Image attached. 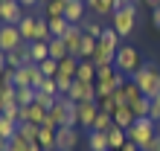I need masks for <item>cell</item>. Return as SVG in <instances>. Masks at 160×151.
Returning a JSON list of instances; mask_svg holds the SVG:
<instances>
[{"label":"cell","instance_id":"cell-1","mask_svg":"<svg viewBox=\"0 0 160 151\" xmlns=\"http://www.w3.org/2000/svg\"><path fill=\"white\" fill-rule=\"evenodd\" d=\"M131 81L140 87V93L143 96H148V99H154L157 93H160V70L154 67V61H148V64H143L134 76H131Z\"/></svg>","mask_w":160,"mask_h":151},{"label":"cell","instance_id":"cell-2","mask_svg":"<svg viewBox=\"0 0 160 151\" xmlns=\"http://www.w3.org/2000/svg\"><path fill=\"white\" fill-rule=\"evenodd\" d=\"M47 119L52 122L55 128H79V119H76V102H70L67 96H58L55 99V105L50 108V113H47Z\"/></svg>","mask_w":160,"mask_h":151},{"label":"cell","instance_id":"cell-3","mask_svg":"<svg viewBox=\"0 0 160 151\" xmlns=\"http://www.w3.org/2000/svg\"><path fill=\"white\" fill-rule=\"evenodd\" d=\"M143 55L137 52V46H131V44H122L119 50H117V58H114V70L117 73H122L125 79H131L140 67H143Z\"/></svg>","mask_w":160,"mask_h":151},{"label":"cell","instance_id":"cell-4","mask_svg":"<svg viewBox=\"0 0 160 151\" xmlns=\"http://www.w3.org/2000/svg\"><path fill=\"white\" fill-rule=\"evenodd\" d=\"M111 26L117 29L119 38H128L137 26V3H128V6H119L114 17H111Z\"/></svg>","mask_w":160,"mask_h":151},{"label":"cell","instance_id":"cell-5","mask_svg":"<svg viewBox=\"0 0 160 151\" xmlns=\"http://www.w3.org/2000/svg\"><path fill=\"white\" fill-rule=\"evenodd\" d=\"M154 128H157V122H154L152 116L134 119V125L128 128V139H131V143H137V145H140V151H143V148H146V145L157 137V134H154Z\"/></svg>","mask_w":160,"mask_h":151},{"label":"cell","instance_id":"cell-6","mask_svg":"<svg viewBox=\"0 0 160 151\" xmlns=\"http://www.w3.org/2000/svg\"><path fill=\"white\" fill-rule=\"evenodd\" d=\"M47 79V76L41 73V67H38V64H23V67L21 70H15V87H35V90H38V84Z\"/></svg>","mask_w":160,"mask_h":151},{"label":"cell","instance_id":"cell-7","mask_svg":"<svg viewBox=\"0 0 160 151\" xmlns=\"http://www.w3.org/2000/svg\"><path fill=\"white\" fill-rule=\"evenodd\" d=\"M21 44H26V41L21 38V29H18L15 23H0V50H3V52H12Z\"/></svg>","mask_w":160,"mask_h":151},{"label":"cell","instance_id":"cell-8","mask_svg":"<svg viewBox=\"0 0 160 151\" xmlns=\"http://www.w3.org/2000/svg\"><path fill=\"white\" fill-rule=\"evenodd\" d=\"M76 145H79V128L67 125L55 131V151H76Z\"/></svg>","mask_w":160,"mask_h":151},{"label":"cell","instance_id":"cell-9","mask_svg":"<svg viewBox=\"0 0 160 151\" xmlns=\"http://www.w3.org/2000/svg\"><path fill=\"white\" fill-rule=\"evenodd\" d=\"M99 116V102H76V119L82 128H93V119Z\"/></svg>","mask_w":160,"mask_h":151},{"label":"cell","instance_id":"cell-10","mask_svg":"<svg viewBox=\"0 0 160 151\" xmlns=\"http://www.w3.org/2000/svg\"><path fill=\"white\" fill-rule=\"evenodd\" d=\"M23 6L18 3V0H3L0 3V23H21V17H23Z\"/></svg>","mask_w":160,"mask_h":151},{"label":"cell","instance_id":"cell-11","mask_svg":"<svg viewBox=\"0 0 160 151\" xmlns=\"http://www.w3.org/2000/svg\"><path fill=\"white\" fill-rule=\"evenodd\" d=\"M70 102H96V84H88V81H73V87L67 93Z\"/></svg>","mask_w":160,"mask_h":151},{"label":"cell","instance_id":"cell-12","mask_svg":"<svg viewBox=\"0 0 160 151\" xmlns=\"http://www.w3.org/2000/svg\"><path fill=\"white\" fill-rule=\"evenodd\" d=\"M64 17H67L70 26H82L84 21H88V3H84V0H73V3H67Z\"/></svg>","mask_w":160,"mask_h":151},{"label":"cell","instance_id":"cell-13","mask_svg":"<svg viewBox=\"0 0 160 151\" xmlns=\"http://www.w3.org/2000/svg\"><path fill=\"white\" fill-rule=\"evenodd\" d=\"M47 110L41 102H32V105H26L23 110H21V122H32V125H44L47 122Z\"/></svg>","mask_w":160,"mask_h":151},{"label":"cell","instance_id":"cell-14","mask_svg":"<svg viewBox=\"0 0 160 151\" xmlns=\"http://www.w3.org/2000/svg\"><path fill=\"white\" fill-rule=\"evenodd\" d=\"M114 96H117V102H119V105H128V108H131L140 96H143V93H140V87L128 79L125 84H122V87H117V90H114Z\"/></svg>","mask_w":160,"mask_h":151},{"label":"cell","instance_id":"cell-15","mask_svg":"<svg viewBox=\"0 0 160 151\" xmlns=\"http://www.w3.org/2000/svg\"><path fill=\"white\" fill-rule=\"evenodd\" d=\"M88 9L96 17H114V12L119 9L117 0H88Z\"/></svg>","mask_w":160,"mask_h":151},{"label":"cell","instance_id":"cell-16","mask_svg":"<svg viewBox=\"0 0 160 151\" xmlns=\"http://www.w3.org/2000/svg\"><path fill=\"white\" fill-rule=\"evenodd\" d=\"M55 131H58V128H55L50 119L38 128V145H41L44 151H55Z\"/></svg>","mask_w":160,"mask_h":151},{"label":"cell","instance_id":"cell-17","mask_svg":"<svg viewBox=\"0 0 160 151\" xmlns=\"http://www.w3.org/2000/svg\"><path fill=\"white\" fill-rule=\"evenodd\" d=\"M82 38H84L82 26H70V29L61 35V41H64V46H67V52H70V55H76V52H79V46H82Z\"/></svg>","mask_w":160,"mask_h":151},{"label":"cell","instance_id":"cell-18","mask_svg":"<svg viewBox=\"0 0 160 151\" xmlns=\"http://www.w3.org/2000/svg\"><path fill=\"white\" fill-rule=\"evenodd\" d=\"M114 58H117V50H111V46H105V44L96 41V50H93L90 61L96 64V67H102V64H114Z\"/></svg>","mask_w":160,"mask_h":151},{"label":"cell","instance_id":"cell-19","mask_svg":"<svg viewBox=\"0 0 160 151\" xmlns=\"http://www.w3.org/2000/svg\"><path fill=\"white\" fill-rule=\"evenodd\" d=\"M76 81H88V84H96V64L90 58H82L79 61V70H76Z\"/></svg>","mask_w":160,"mask_h":151},{"label":"cell","instance_id":"cell-20","mask_svg":"<svg viewBox=\"0 0 160 151\" xmlns=\"http://www.w3.org/2000/svg\"><path fill=\"white\" fill-rule=\"evenodd\" d=\"M134 119H137V116H134V110H131L128 105H119L117 113H114V125L122 128V131H128L131 125H134Z\"/></svg>","mask_w":160,"mask_h":151},{"label":"cell","instance_id":"cell-21","mask_svg":"<svg viewBox=\"0 0 160 151\" xmlns=\"http://www.w3.org/2000/svg\"><path fill=\"white\" fill-rule=\"evenodd\" d=\"M35 21H38L35 15H23V17H21V23H18L21 38H23L26 44H32V41H35Z\"/></svg>","mask_w":160,"mask_h":151},{"label":"cell","instance_id":"cell-22","mask_svg":"<svg viewBox=\"0 0 160 151\" xmlns=\"http://www.w3.org/2000/svg\"><path fill=\"white\" fill-rule=\"evenodd\" d=\"M29 58H32V64L47 61V58H50V44H47V41H32L29 44Z\"/></svg>","mask_w":160,"mask_h":151},{"label":"cell","instance_id":"cell-23","mask_svg":"<svg viewBox=\"0 0 160 151\" xmlns=\"http://www.w3.org/2000/svg\"><path fill=\"white\" fill-rule=\"evenodd\" d=\"M38 128L41 125H32V122H18V134L15 137L26 139V143H38Z\"/></svg>","mask_w":160,"mask_h":151},{"label":"cell","instance_id":"cell-24","mask_svg":"<svg viewBox=\"0 0 160 151\" xmlns=\"http://www.w3.org/2000/svg\"><path fill=\"white\" fill-rule=\"evenodd\" d=\"M99 44L111 46V50H119V46H122V38L117 35L114 26H105V29H102V35H99Z\"/></svg>","mask_w":160,"mask_h":151},{"label":"cell","instance_id":"cell-25","mask_svg":"<svg viewBox=\"0 0 160 151\" xmlns=\"http://www.w3.org/2000/svg\"><path fill=\"white\" fill-rule=\"evenodd\" d=\"M125 143H128V131H122V128H117V125L108 131V145H111V151L122 148Z\"/></svg>","mask_w":160,"mask_h":151},{"label":"cell","instance_id":"cell-26","mask_svg":"<svg viewBox=\"0 0 160 151\" xmlns=\"http://www.w3.org/2000/svg\"><path fill=\"white\" fill-rule=\"evenodd\" d=\"M88 145H90V151H111V145H108V134H102V131H90Z\"/></svg>","mask_w":160,"mask_h":151},{"label":"cell","instance_id":"cell-27","mask_svg":"<svg viewBox=\"0 0 160 151\" xmlns=\"http://www.w3.org/2000/svg\"><path fill=\"white\" fill-rule=\"evenodd\" d=\"M67 0H47L44 3V17H64Z\"/></svg>","mask_w":160,"mask_h":151},{"label":"cell","instance_id":"cell-28","mask_svg":"<svg viewBox=\"0 0 160 151\" xmlns=\"http://www.w3.org/2000/svg\"><path fill=\"white\" fill-rule=\"evenodd\" d=\"M76 70H79V58L76 55H67V58L58 61V73L61 76H70V79H76Z\"/></svg>","mask_w":160,"mask_h":151},{"label":"cell","instance_id":"cell-29","mask_svg":"<svg viewBox=\"0 0 160 151\" xmlns=\"http://www.w3.org/2000/svg\"><path fill=\"white\" fill-rule=\"evenodd\" d=\"M6 151H44V148L38 143H26V139H21V137H12Z\"/></svg>","mask_w":160,"mask_h":151},{"label":"cell","instance_id":"cell-30","mask_svg":"<svg viewBox=\"0 0 160 151\" xmlns=\"http://www.w3.org/2000/svg\"><path fill=\"white\" fill-rule=\"evenodd\" d=\"M47 44H50V58H55V61H61V58H67V55H70L61 38H50Z\"/></svg>","mask_w":160,"mask_h":151},{"label":"cell","instance_id":"cell-31","mask_svg":"<svg viewBox=\"0 0 160 151\" xmlns=\"http://www.w3.org/2000/svg\"><path fill=\"white\" fill-rule=\"evenodd\" d=\"M111 128H114V116L105 113V110H99V116L93 119V128H90V131H102V134H108Z\"/></svg>","mask_w":160,"mask_h":151},{"label":"cell","instance_id":"cell-32","mask_svg":"<svg viewBox=\"0 0 160 151\" xmlns=\"http://www.w3.org/2000/svg\"><path fill=\"white\" fill-rule=\"evenodd\" d=\"M131 110H134V116H137V119L152 116V99H148V96H140L134 105H131Z\"/></svg>","mask_w":160,"mask_h":151},{"label":"cell","instance_id":"cell-33","mask_svg":"<svg viewBox=\"0 0 160 151\" xmlns=\"http://www.w3.org/2000/svg\"><path fill=\"white\" fill-rule=\"evenodd\" d=\"M15 102L21 108L32 105V102H35V87H15Z\"/></svg>","mask_w":160,"mask_h":151},{"label":"cell","instance_id":"cell-34","mask_svg":"<svg viewBox=\"0 0 160 151\" xmlns=\"http://www.w3.org/2000/svg\"><path fill=\"white\" fill-rule=\"evenodd\" d=\"M47 23H50V32H52V38H61L64 32L70 29L67 17H47Z\"/></svg>","mask_w":160,"mask_h":151},{"label":"cell","instance_id":"cell-35","mask_svg":"<svg viewBox=\"0 0 160 151\" xmlns=\"http://www.w3.org/2000/svg\"><path fill=\"white\" fill-rule=\"evenodd\" d=\"M52 32H50V23H47V17H38L35 21V41H50Z\"/></svg>","mask_w":160,"mask_h":151},{"label":"cell","instance_id":"cell-36","mask_svg":"<svg viewBox=\"0 0 160 151\" xmlns=\"http://www.w3.org/2000/svg\"><path fill=\"white\" fill-rule=\"evenodd\" d=\"M15 134H18V122L6 119V116H0V137H3V139H12Z\"/></svg>","mask_w":160,"mask_h":151},{"label":"cell","instance_id":"cell-37","mask_svg":"<svg viewBox=\"0 0 160 151\" xmlns=\"http://www.w3.org/2000/svg\"><path fill=\"white\" fill-rule=\"evenodd\" d=\"M102 29H105V26H102L99 21H93V17H88V21L82 23V32H84V35H90V38H99Z\"/></svg>","mask_w":160,"mask_h":151},{"label":"cell","instance_id":"cell-38","mask_svg":"<svg viewBox=\"0 0 160 151\" xmlns=\"http://www.w3.org/2000/svg\"><path fill=\"white\" fill-rule=\"evenodd\" d=\"M73 81H76V79H70V76H55V87H58V96H67V93H70V87H73Z\"/></svg>","mask_w":160,"mask_h":151},{"label":"cell","instance_id":"cell-39","mask_svg":"<svg viewBox=\"0 0 160 151\" xmlns=\"http://www.w3.org/2000/svg\"><path fill=\"white\" fill-rule=\"evenodd\" d=\"M38 67H41V73L47 76V79H55V76H58V61H55V58H47V61H41Z\"/></svg>","mask_w":160,"mask_h":151},{"label":"cell","instance_id":"cell-40","mask_svg":"<svg viewBox=\"0 0 160 151\" xmlns=\"http://www.w3.org/2000/svg\"><path fill=\"white\" fill-rule=\"evenodd\" d=\"M117 108H119V102H117V96H114V93H111V96H105V99H99V110L111 113V116L117 113Z\"/></svg>","mask_w":160,"mask_h":151},{"label":"cell","instance_id":"cell-41","mask_svg":"<svg viewBox=\"0 0 160 151\" xmlns=\"http://www.w3.org/2000/svg\"><path fill=\"white\" fill-rule=\"evenodd\" d=\"M21 105H18V102H12V105H3V116L6 119H12V122H21Z\"/></svg>","mask_w":160,"mask_h":151},{"label":"cell","instance_id":"cell-42","mask_svg":"<svg viewBox=\"0 0 160 151\" xmlns=\"http://www.w3.org/2000/svg\"><path fill=\"white\" fill-rule=\"evenodd\" d=\"M38 93H47V96H58V87H55V79H44L38 84Z\"/></svg>","mask_w":160,"mask_h":151},{"label":"cell","instance_id":"cell-43","mask_svg":"<svg viewBox=\"0 0 160 151\" xmlns=\"http://www.w3.org/2000/svg\"><path fill=\"white\" fill-rule=\"evenodd\" d=\"M15 102V87H3L0 90V105H12Z\"/></svg>","mask_w":160,"mask_h":151},{"label":"cell","instance_id":"cell-44","mask_svg":"<svg viewBox=\"0 0 160 151\" xmlns=\"http://www.w3.org/2000/svg\"><path fill=\"white\" fill-rule=\"evenodd\" d=\"M0 76H3V84H6V87H15V70L12 67H6Z\"/></svg>","mask_w":160,"mask_h":151},{"label":"cell","instance_id":"cell-45","mask_svg":"<svg viewBox=\"0 0 160 151\" xmlns=\"http://www.w3.org/2000/svg\"><path fill=\"white\" fill-rule=\"evenodd\" d=\"M152 119H154V122H160V93L152 99Z\"/></svg>","mask_w":160,"mask_h":151},{"label":"cell","instance_id":"cell-46","mask_svg":"<svg viewBox=\"0 0 160 151\" xmlns=\"http://www.w3.org/2000/svg\"><path fill=\"white\" fill-rule=\"evenodd\" d=\"M152 26H154V29H160V6L152 9Z\"/></svg>","mask_w":160,"mask_h":151},{"label":"cell","instance_id":"cell-47","mask_svg":"<svg viewBox=\"0 0 160 151\" xmlns=\"http://www.w3.org/2000/svg\"><path fill=\"white\" fill-rule=\"evenodd\" d=\"M18 3H21L23 9H35V6H38V3H41V0H18Z\"/></svg>","mask_w":160,"mask_h":151},{"label":"cell","instance_id":"cell-48","mask_svg":"<svg viewBox=\"0 0 160 151\" xmlns=\"http://www.w3.org/2000/svg\"><path fill=\"white\" fill-rule=\"evenodd\" d=\"M119 151H140V145H137V143H131V139H128V143H125V145H122Z\"/></svg>","mask_w":160,"mask_h":151},{"label":"cell","instance_id":"cell-49","mask_svg":"<svg viewBox=\"0 0 160 151\" xmlns=\"http://www.w3.org/2000/svg\"><path fill=\"white\" fill-rule=\"evenodd\" d=\"M3 70H6V52L0 50V73H3Z\"/></svg>","mask_w":160,"mask_h":151},{"label":"cell","instance_id":"cell-50","mask_svg":"<svg viewBox=\"0 0 160 151\" xmlns=\"http://www.w3.org/2000/svg\"><path fill=\"white\" fill-rule=\"evenodd\" d=\"M143 3H146L148 9H157V6H160V0H143Z\"/></svg>","mask_w":160,"mask_h":151},{"label":"cell","instance_id":"cell-51","mask_svg":"<svg viewBox=\"0 0 160 151\" xmlns=\"http://www.w3.org/2000/svg\"><path fill=\"white\" fill-rule=\"evenodd\" d=\"M9 148V139H3V137H0V151H6Z\"/></svg>","mask_w":160,"mask_h":151},{"label":"cell","instance_id":"cell-52","mask_svg":"<svg viewBox=\"0 0 160 151\" xmlns=\"http://www.w3.org/2000/svg\"><path fill=\"white\" fill-rule=\"evenodd\" d=\"M3 87H6V84H3V76H0V90H3Z\"/></svg>","mask_w":160,"mask_h":151},{"label":"cell","instance_id":"cell-53","mask_svg":"<svg viewBox=\"0 0 160 151\" xmlns=\"http://www.w3.org/2000/svg\"><path fill=\"white\" fill-rule=\"evenodd\" d=\"M157 151H160V134H157Z\"/></svg>","mask_w":160,"mask_h":151},{"label":"cell","instance_id":"cell-54","mask_svg":"<svg viewBox=\"0 0 160 151\" xmlns=\"http://www.w3.org/2000/svg\"><path fill=\"white\" fill-rule=\"evenodd\" d=\"M0 116H3V105H0Z\"/></svg>","mask_w":160,"mask_h":151},{"label":"cell","instance_id":"cell-55","mask_svg":"<svg viewBox=\"0 0 160 151\" xmlns=\"http://www.w3.org/2000/svg\"><path fill=\"white\" fill-rule=\"evenodd\" d=\"M0 3H3V0H0Z\"/></svg>","mask_w":160,"mask_h":151},{"label":"cell","instance_id":"cell-56","mask_svg":"<svg viewBox=\"0 0 160 151\" xmlns=\"http://www.w3.org/2000/svg\"><path fill=\"white\" fill-rule=\"evenodd\" d=\"M84 3H88V0H84Z\"/></svg>","mask_w":160,"mask_h":151},{"label":"cell","instance_id":"cell-57","mask_svg":"<svg viewBox=\"0 0 160 151\" xmlns=\"http://www.w3.org/2000/svg\"><path fill=\"white\" fill-rule=\"evenodd\" d=\"M117 151H119V148H117Z\"/></svg>","mask_w":160,"mask_h":151}]
</instances>
